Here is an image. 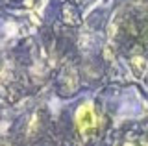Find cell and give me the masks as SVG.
<instances>
[{"mask_svg": "<svg viewBox=\"0 0 148 146\" xmlns=\"http://www.w3.org/2000/svg\"><path fill=\"white\" fill-rule=\"evenodd\" d=\"M76 122H78V128H80L82 133H91L96 128V115L92 111V107L83 106L76 115Z\"/></svg>", "mask_w": 148, "mask_h": 146, "instance_id": "cell-1", "label": "cell"}]
</instances>
